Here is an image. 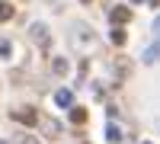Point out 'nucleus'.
Masks as SVG:
<instances>
[{
	"instance_id": "1",
	"label": "nucleus",
	"mask_w": 160,
	"mask_h": 144,
	"mask_svg": "<svg viewBox=\"0 0 160 144\" xmlns=\"http://www.w3.org/2000/svg\"><path fill=\"white\" fill-rule=\"evenodd\" d=\"M29 35H32V42L38 48H48V26L45 22H32L29 26Z\"/></svg>"
},
{
	"instance_id": "2",
	"label": "nucleus",
	"mask_w": 160,
	"mask_h": 144,
	"mask_svg": "<svg viewBox=\"0 0 160 144\" xmlns=\"http://www.w3.org/2000/svg\"><path fill=\"white\" fill-rule=\"evenodd\" d=\"M131 19V7H112L109 10V22L112 26H125Z\"/></svg>"
},
{
	"instance_id": "3",
	"label": "nucleus",
	"mask_w": 160,
	"mask_h": 144,
	"mask_svg": "<svg viewBox=\"0 0 160 144\" xmlns=\"http://www.w3.org/2000/svg\"><path fill=\"white\" fill-rule=\"evenodd\" d=\"M13 119L22 122V125H35L38 115H35V109H13Z\"/></svg>"
},
{
	"instance_id": "4",
	"label": "nucleus",
	"mask_w": 160,
	"mask_h": 144,
	"mask_svg": "<svg viewBox=\"0 0 160 144\" xmlns=\"http://www.w3.org/2000/svg\"><path fill=\"white\" fill-rule=\"evenodd\" d=\"M55 102H58L61 109H71V102H74V93H71V90H58V93H55Z\"/></svg>"
},
{
	"instance_id": "5",
	"label": "nucleus",
	"mask_w": 160,
	"mask_h": 144,
	"mask_svg": "<svg viewBox=\"0 0 160 144\" xmlns=\"http://www.w3.org/2000/svg\"><path fill=\"white\" fill-rule=\"evenodd\" d=\"M13 3H7V0H0V22H7V19H13Z\"/></svg>"
},
{
	"instance_id": "6",
	"label": "nucleus",
	"mask_w": 160,
	"mask_h": 144,
	"mask_svg": "<svg viewBox=\"0 0 160 144\" xmlns=\"http://www.w3.org/2000/svg\"><path fill=\"white\" fill-rule=\"evenodd\" d=\"M106 141H112V144H118V141H122V132H118L115 125H106Z\"/></svg>"
},
{
	"instance_id": "7",
	"label": "nucleus",
	"mask_w": 160,
	"mask_h": 144,
	"mask_svg": "<svg viewBox=\"0 0 160 144\" xmlns=\"http://www.w3.org/2000/svg\"><path fill=\"white\" fill-rule=\"evenodd\" d=\"M71 122L74 125H83L87 122V109H71Z\"/></svg>"
},
{
	"instance_id": "8",
	"label": "nucleus",
	"mask_w": 160,
	"mask_h": 144,
	"mask_svg": "<svg viewBox=\"0 0 160 144\" xmlns=\"http://www.w3.org/2000/svg\"><path fill=\"white\" fill-rule=\"evenodd\" d=\"M125 38H128L125 29H122V26H115V29H112V42H115V45H125Z\"/></svg>"
},
{
	"instance_id": "9",
	"label": "nucleus",
	"mask_w": 160,
	"mask_h": 144,
	"mask_svg": "<svg viewBox=\"0 0 160 144\" xmlns=\"http://www.w3.org/2000/svg\"><path fill=\"white\" fill-rule=\"evenodd\" d=\"M51 71H55V74H68V61H64V58H55V61H51Z\"/></svg>"
},
{
	"instance_id": "10",
	"label": "nucleus",
	"mask_w": 160,
	"mask_h": 144,
	"mask_svg": "<svg viewBox=\"0 0 160 144\" xmlns=\"http://www.w3.org/2000/svg\"><path fill=\"white\" fill-rule=\"evenodd\" d=\"M42 125H45V132H48V135H51V138H55V135H58V132H61V125H58V122H51V119H45V122H42Z\"/></svg>"
},
{
	"instance_id": "11",
	"label": "nucleus",
	"mask_w": 160,
	"mask_h": 144,
	"mask_svg": "<svg viewBox=\"0 0 160 144\" xmlns=\"http://www.w3.org/2000/svg\"><path fill=\"white\" fill-rule=\"evenodd\" d=\"M144 61H148V64H154V61H157V48H154V45L144 51Z\"/></svg>"
},
{
	"instance_id": "12",
	"label": "nucleus",
	"mask_w": 160,
	"mask_h": 144,
	"mask_svg": "<svg viewBox=\"0 0 160 144\" xmlns=\"http://www.w3.org/2000/svg\"><path fill=\"white\" fill-rule=\"evenodd\" d=\"M10 51H13V45H10V42H7V38H3V42H0V55H3V58H7V55H10Z\"/></svg>"
},
{
	"instance_id": "13",
	"label": "nucleus",
	"mask_w": 160,
	"mask_h": 144,
	"mask_svg": "<svg viewBox=\"0 0 160 144\" xmlns=\"http://www.w3.org/2000/svg\"><path fill=\"white\" fill-rule=\"evenodd\" d=\"M26 144H42V141H26Z\"/></svg>"
},
{
	"instance_id": "14",
	"label": "nucleus",
	"mask_w": 160,
	"mask_h": 144,
	"mask_svg": "<svg viewBox=\"0 0 160 144\" xmlns=\"http://www.w3.org/2000/svg\"><path fill=\"white\" fill-rule=\"evenodd\" d=\"M0 144H7V141H0Z\"/></svg>"
}]
</instances>
